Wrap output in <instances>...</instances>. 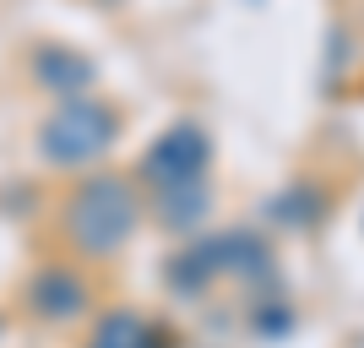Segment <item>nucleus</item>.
Segmentation results:
<instances>
[{"label":"nucleus","instance_id":"obj_4","mask_svg":"<svg viewBox=\"0 0 364 348\" xmlns=\"http://www.w3.org/2000/svg\"><path fill=\"white\" fill-rule=\"evenodd\" d=\"M33 310H44V316H55V321H71L76 310H87V288L71 273H44L33 283Z\"/></svg>","mask_w":364,"mask_h":348},{"label":"nucleus","instance_id":"obj_2","mask_svg":"<svg viewBox=\"0 0 364 348\" xmlns=\"http://www.w3.org/2000/svg\"><path fill=\"white\" fill-rule=\"evenodd\" d=\"M114 142V115H109L104 104H65L55 120L38 131V147H44V158H55V164H87V158H98V152Z\"/></svg>","mask_w":364,"mask_h":348},{"label":"nucleus","instance_id":"obj_1","mask_svg":"<svg viewBox=\"0 0 364 348\" xmlns=\"http://www.w3.org/2000/svg\"><path fill=\"white\" fill-rule=\"evenodd\" d=\"M65 228H71V240L82 245L87 256H109V251L125 245L131 228H136V196H131V185L114 180V174L87 180L71 196V207H65Z\"/></svg>","mask_w":364,"mask_h":348},{"label":"nucleus","instance_id":"obj_5","mask_svg":"<svg viewBox=\"0 0 364 348\" xmlns=\"http://www.w3.org/2000/svg\"><path fill=\"white\" fill-rule=\"evenodd\" d=\"M38 76H44L55 93H76L87 82V65H76L71 55H60V49H44V55H38Z\"/></svg>","mask_w":364,"mask_h":348},{"label":"nucleus","instance_id":"obj_3","mask_svg":"<svg viewBox=\"0 0 364 348\" xmlns=\"http://www.w3.org/2000/svg\"><path fill=\"white\" fill-rule=\"evenodd\" d=\"M201 169H207V137L196 125H174L168 137L152 142V152L141 158V174L152 185H164V196H180V191H207L201 185Z\"/></svg>","mask_w":364,"mask_h":348}]
</instances>
